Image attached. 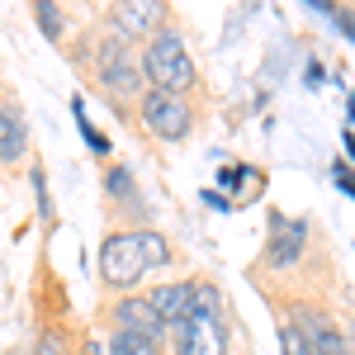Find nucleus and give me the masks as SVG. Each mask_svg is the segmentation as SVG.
<instances>
[{"mask_svg": "<svg viewBox=\"0 0 355 355\" xmlns=\"http://www.w3.org/2000/svg\"><path fill=\"white\" fill-rule=\"evenodd\" d=\"M171 261H175V251L166 242V232H157V223L152 227H114L100 242V279L119 299L133 294L152 270H166Z\"/></svg>", "mask_w": 355, "mask_h": 355, "instance_id": "nucleus-1", "label": "nucleus"}, {"mask_svg": "<svg viewBox=\"0 0 355 355\" xmlns=\"http://www.w3.org/2000/svg\"><path fill=\"white\" fill-rule=\"evenodd\" d=\"M166 355H232V303L214 279H194V308L166 331Z\"/></svg>", "mask_w": 355, "mask_h": 355, "instance_id": "nucleus-2", "label": "nucleus"}, {"mask_svg": "<svg viewBox=\"0 0 355 355\" xmlns=\"http://www.w3.org/2000/svg\"><path fill=\"white\" fill-rule=\"evenodd\" d=\"M137 62H142V81L152 85V90L185 95V100H190V90H199V67H194L180 24H166L157 38H147Z\"/></svg>", "mask_w": 355, "mask_h": 355, "instance_id": "nucleus-3", "label": "nucleus"}, {"mask_svg": "<svg viewBox=\"0 0 355 355\" xmlns=\"http://www.w3.org/2000/svg\"><path fill=\"white\" fill-rule=\"evenodd\" d=\"M137 119H142V128L152 137H162V142H185L194 133V105L185 95H166V90H142V100H137Z\"/></svg>", "mask_w": 355, "mask_h": 355, "instance_id": "nucleus-4", "label": "nucleus"}, {"mask_svg": "<svg viewBox=\"0 0 355 355\" xmlns=\"http://www.w3.org/2000/svg\"><path fill=\"white\" fill-rule=\"evenodd\" d=\"M279 313L303 331V341L313 346V355H355L351 336L336 327V318H331L327 308H318V303H289V308H279Z\"/></svg>", "mask_w": 355, "mask_h": 355, "instance_id": "nucleus-5", "label": "nucleus"}, {"mask_svg": "<svg viewBox=\"0 0 355 355\" xmlns=\"http://www.w3.org/2000/svg\"><path fill=\"white\" fill-rule=\"evenodd\" d=\"M105 24L119 38H128V43H147L166 24H175V15H171V5H157V0H123V5H110L105 10Z\"/></svg>", "mask_w": 355, "mask_h": 355, "instance_id": "nucleus-6", "label": "nucleus"}, {"mask_svg": "<svg viewBox=\"0 0 355 355\" xmlns=\"http://www.w3.org/2000/svg\"><path fill=\"white\" fill-rule=\"evenodd\" d=\"M303 246H308V218H289V214L270 209V242L261 256V270L289 275L303 261Z\"/></svg>", "mask_w": 355, "mask_h": 355, "instance_id": "nucleus-7", "label": "nucleus"}, {"mask_svg": "<svg viewBox=\"0 0 355 355\" xmlns=\"http://www.w3.org/2000/svg\"><path fill=\"white\" fill-rule=\"evenodd\" d=\"M105 194H110V214L119 227H152V204L142 199L128 166H105Z\"/></svg>", "mask_w": 355, "mask_h": 355, "instance_id": "nucleus-8", "label": "nucleus"}, {"mask_svg": "<svg viewBox=\"0 0 355 355\" xmlns=\"http://www.w3.org/2000/svg\"><path fill=\"white\" fill-rule=\"evenodd\" d=\"M90 76H95L100 95H105L110 105H137V100H142V90H147L137 53L114 57V62H105V67H100V71H90Z\"/></svg>", "mask_w": 355, "mask_h": 355, "instance_id": "nucleus-9", "label": "nucleus"}, {"mask_svg": "<svg viewBox=\"0 0 355 355\" xmlns=\"http://www.w3.org/2000/svg\"><path fill=\"white\" fill-rule=\"evenodd\" d=\"M110 318L114 331H128V336H142V341H152V346H166V327L162 318L152 313V303L142 299V294H123V299H114V308L105 313Z\"/></svg>", "mask_w": 355, "mask_h": 355, "instance_id": "nucleus-10", "label": "nucleus"}, {"mask_svg": "<svg viewBox=\"0 0 355 355\" xmlns=\"http://www.w3.org/2000/svg\"><path fill=\"white\" fill-rule=\"evenodd\" d=\"M142 299L152 303V313L162 318V327H180L185 318H190L194 308V279H162V284H152Z\"/></svg>", "mask_w": 355, "mask_h": 355, "instance_id": "nucleus-11", "label": "nucleus"}, {"mask_svg": "<svg viewBox=\"0 0 355 355\" xmlns=\"http://www.w3.org/2000/svg\"><path fill=\"white\" fill-rule=\"evenodd\" d=\"M28 157V119L15 95H5L0 105V166H19Z\"/></svg>", "mask_w": 355, "mask_h": 355, "instance_id": "nucleus-12", "label": "nucleus"}, {"mask_svg": "<svg viewBox=\"0 0 355 355\" xmlns=\"http://www.w3.org/2000/svg\"><path fill=\"white\" fill-rule=\"evenodd\" d=\"M33 24L48 33V43H62V38H67V10L53 5V0H38V5H33Z\"/></svg>", "mask_w": 355, "mask_h": 355, "instance_id": "nucleus-13", "label": "nucleus"}, {"mask_svg": "<svg viewBox=\"0 0 355 355\" xmlns=\"http://www.w3.org/2000/svg\"><path fill=\"white\" fill-rule=\"evenodd\" d=\"M110 355H166V346H152V341H142V336H128V331H114Z\"/></svg>", "mask_w": 355, "mask_h": 355, "instance_id": "nucleus-14", "label": "nucleus"}, {"mask_svg": "<svg viewBox=\"0 0 355 355\" xmlns=\"http://www.w3.org/2000/svg\"><path fill=\"white\" fill-rule=\"evenodd\" d=\"M275 331H279V355H313V346L303 341V331L279 313V322H275Z\"/></svg>", "mask_w": 355, "mask_h": 355, "instance_id": "nucleus-15", "label": "nucleus"}, {"mask_svg": "<svg viewBox=\"0 0 355 355\" xmlns=\"http://www.w3.org/2000/svg\"><path fill=\"white\" fill-rule=\"evenodd\" d=\"M71 114H76V128H81L85 147H90V152H95V157H105V152H110V137H105V133H100V128H95V123H90V119H85L81 100H71Z\"/></svg>", "mask_w": 355, "mask_h": 355, "instance_id": "nucleus-16", "label": "nucleus"}, {"mask_svg": "<svg viewBox=\"0 0 355 355\" xmlns=\"http://www.w3.org/2000/svg\"><path fill=\"white\" fill-rule=\"evenodd\" d=\"M318 10H327V15H331V24H336V28H341V33H346V38L355 43V10H351V5H341V10H331L327 0H318Z\"/></svg>", "mask_w": 355, "mask_h": 355, "instance_id": "nucleus-17", "label": "nucleus"}, {"mask_svg": "<svg viewBox=\"0 0 355 355\" xmlns=\"http://www.w3.org/2000/svg\"><path fill=\"white\" fill-rule=\"evenodd\" d=\"M331 175H336V185H341V190H346V194L355 199V171H351V166H346V162H336V166H331Z\"/></svg>", "mask_w": 355, "mask_h": 355, "instance_id": "nucleus-18", "label": "nucleus"}, {"mask_svg": "<svg viewBox=\"0 0 355 355\" xmlns=\"http://www.w3.org/2000/svg\"><path fill=\"white\" fill-rule=\"evenodd\" d=\"M341 142H346V162H355V133H346Z\"/></svg>", "mask_w": 355, "mask_h": 355, "instance_id": "nucleus-19", "label": "nucleus"}, {"mask_svg": "<svg viewBox=\"0 0 355 355\" xmlns=\"http://www.w3.org/2000/svg\"><path fill=\"white\" fill-rule=\"evenodd\" d=\"M346 114H351V123H355V90H351V105H346Z\"/></svg>", "mask_w": 355, "mask_h": 355, "instance_id": "nucleus-20", "label": "nucleus"}, {"mask_svg": "<svg viewBox=\"0 0 355 355\" xmlns=\"http://www.w3.org/2000/svg\"><path fill=\"white\" fill-rule=\"evenodd\" d=\"M346 336H351V346H355V318H351V331H346Z\"/></svg>", "mask_w": 355, "mask_h": 355, "instance_id": "nucleus-21", "label": "nucleus"}]
</instances>
